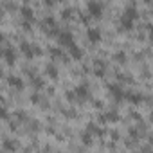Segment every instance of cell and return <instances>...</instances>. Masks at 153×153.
<instances>
[{
  "label": "cell",
  "mask_w": 153,
  "mask_h": 153,
  "mask_svg": "<svg viewBox=\"0 0 153 153\" xmlns=\"http://www.w3.org/2000/svg\"><path fill=\"white\" fill-rule=\"evenodd\" d=\"M58 43L63 45V47H72V45H74V36H72L70 33L63 31V33L58 34Z\"/></svg>",
  "instance_id": "1"
},
{
  "label": "cell",
  "mask_w": 153,
  "mask_h": 153,
  "mask_svg": "<svg viewBox=\"0 0 153 153\" xmlns=\"http://www.w3.org/2000/svg\"><path fill=\"white\" fill-rule=\"evenodd\" d=\"M20 51H22L27 58H33L34 54H40V49L34 47V45H31V43H27V42H22V43H20Z\"/></svg>",
  "instance_id": "2"
},
{
  "label": "cell",
  "mask_w": 153,
  "mask_h": 153,
  "mask_svg": "<svg viewBox=\"0 0 153 153\" xmlns=\"http://www.w3.org/2000/svg\"><path fill=\"white\" fill-rule=\"evenodd\" d=\"M87 9H88V15H90L92 18H99V16L103 15V6H101L99 2H90V4L87 6Z\"/></svg>",
  "instance_id": "3"
},
{
  "label": "cell",
  "mask_w": 153,
  "mask_h": 153,
  "mask_svg": "<svg viewBox=\"0 0 153 153\" xmlns=\"http://www.w3.org/2000/svg\"><path fill=\"white\" fill-rule=\"evenodd\" d=\"M87 38H88L92 43H97V42H101V31L96 29V27H90V29L87 31Z\"/></svg>",
  "instance_id": "4"
},
{
  "label": "cell",
  "mask_w": 153,
  "mask_h": 153,
  "mask_svg": "<svg viewBox=\"0 0 153 153\" xmlns=\"http://www.w3.org/2000/svg\"><path fill=\"white\" fill-rule=\"evenodd\" d=\"M124 96H126V99H128L130 103H133V105H140V103L144 101V96L139 94V92H126Z\"/></svg>",
  "instance_id": "5"
},
{
  "label": "cell",
  "mask_w": 153,
  "mask_h": 153,
  "mask_svg": "<svg viewBox=\"0 0 153 153\" xmlns=\"http://www.w3.org/2000/svg\"><path fill=\"white\" fill-rule=\"evenodd\" d=\"M117 119H119L117 112H105L103 115H99V121L101 123H115Z\"/></svg>",
  "instance_id": "6"
},
{
  "label": "cell",
  "mask_w": 153,
  "mask_h": 153,
  "mask_svg": "<svg viewBox=\"0 0 153 153\" xmlns=\"http://www.w3.org/2000/svg\"><path fill=\"white\" fill-rule=\"evenodd\" d=\"M108 90H110V94L114 96V99H117V101H121L123 96H124V92L121 90L119 85H108Z\"/></svg>",
  "instance_id": "7"
},
{
  "label": "cell",
  "mask_w": 153,
  "mask_h": 153,
  "mask_svg": "<svg viewBox=\"0 0 153 153\" xmlns=\"http://www.w3.org/2000/svg\"><path fill=\"white\" fill-rule=\"evenodd\" d=\"M76 96L78 97H81V99H85V97H88L90 96V92H88V87H87V83H81L79 87H76Z\"/></svg>",
  "instance_id": "8"
},
{
  "label": "cell",
  "mask_w": 153,
  "mask_h": 153,
  "mask_svg": "<svg viewBox=\"0 0 153 153\" xmlns=\"http://www.w3.org/2000/svg\"><path fill=\"white\" fill-rule=\"evenodd\" d=\"M123 16H124V18H128V20H133V22H135V20H137V16H139V11H137L135 7H126V9H124V13H123Z\"/></svg>",
  "instance_id": "9"
},
{
  "label": "cell",
  "mask_w": 153,
  "mask_h": 153,
  "mask_svg": "<svg viewBox=\"0 0 153 153\" xmlns=\"http://www.w3.org/2000/svg\"><path fill=\"white\" fill-rule=\"evenodd\" d=\"M68 54H70L74 59H81V58H83V52H81V49H79V47H76V45L68 47Z\"/></svg>",
  "instance_id": "10"
},
{
  "label": "cell",
  "mask_w": 153,
  "mask_h": 153,
  "mask_svg": "<svg viewBox=\"0 0 153 153\" xmlns=\"http://www.w3.org/2000/svg\"><path fill=\"white\" fill-rule=\"evenodd\" d=\"M20 13H22V16H24V20H33V9L31 7H22L20 9Z\"/></svg>",
  "instance_id": "11"
},
{
  "label": "cell",
  "mask_w": 153,
  "mask_h": 153,
  "mask_svg": "<svg viewBox=\"0 0 153 153\" xmlns=\"http://www.w3.org/2000/svg\"><path fill=\"white\" fill-rule=\"evenodd\" d=\"M45 72H47V76H49V78H52V79H56V78H58V68H56L54 65H49Z\"/></svg>",
  "instance_id": "12"
},
{
  "label": "cell",
  "mask_w": 153,
  "mask_h": 153,
  "mask_svg": "<svg viewBox=\"0 0 153 153\" xmlns=\"http://www.w3.org/2000/svg\"><path fill=\"white\" fill-rule=\"evenodd\" d=\"M4 58H6V61H7L9 65H13V63H15V54H13V51L6 49V51H4Z\"/></svg>",
  "instance_id": "13"
},
{
  "label": "cell",
  "mask_w": 153,
  "mask_h": 153,
  "mask_svg": "<svg viewBox=\"0 0 153 153\" xmlns=\"http://www.w3.org/2000/svg\"><path fill=\"white\" fill-rule=\"evenodd\" d=\"M9 83H11V87H15V88H18V90H20V88H24V81H22L20 78H11V79H9Z\"/></svg>",
  "instance_id": "14"
},
{
  "label": "cell",
  "mask_w": 153,
  "mask_h": 153,
  "mask_svg": "<svg viewBox=\"0 0 153 153\" xmlns=\"http://www.w3.org/2000/svg\"><path fill=\"white\" fill-rule=\"evenodd\" d=\"M88 130H90L92 133H96V135H99V137H101V135L105 133V130H103V128H99V126H96L94 123H90V124H88Z\"/></svg>",
  "instance_id": "15"
},
{
  "label": "cell",
  "mask_w": 153,
  "mask_h": 153,
  "mask_svg": "<svg viewBox=\"0 0 153 153\" xmlns=\"http://www.w3.org/2000/svg\"><path fill=\"white\" fill-rule=\"evenodd\" d=\"M70 16H72V9H70V7H67V9H63V11H61V18L68 20Z\"/></svg>",
  "instance_id": "16"
},
{
  "label": "cell",
  "mask_w": 153,
  "mask_h": 153,
  "mask_svg": "<svg viewBox=\"0 0 153 153\" xmlns=\"http://www.w3.org/2000/svg\"><path fill=\"white\" fill-rule=\"evenodd\" d=\"M51 56H52V58H61L63 54H61L59 49H51Z\"/></svg>",
  "instance_id": "17"
},
{
  "label": "cell",
  "mask_w": 153,
  "mask_h": 153,
  "mask_svg": "<svg viewBox=\"0 0 153 153\" xmlns=\"http://www.w3.org/2000/svg\"><path fill=\"white\" fill-rule=\"evenodd\" d=\"M115 59H117V61H126V54H124V52H117V54H115Z\"/></svg>",
  "instance_id": "18"
},
{
  "label": "cell",
  "mask_w": 153,
  "mask_h": 153,
  "mask_svg": "<svg viewBox=\"0 0 153 153\" xmlns=\"http://www.w3.org/2000/svg\"><path fill=\"white\" fill-rule=\"evenodd\" d=\"M83 140H85L87 144H90V133H85V135H83Z\"/></svg>",
  "instance_id": "19"
},
{
  "label": "cell",
  "mask_w": 153,
  "mask_h": 153,
  "mask_svg": "<svg viewBox=\"0 0 153 153\" xmlns=\"http://www.w3.org/2000/svg\"><path fill=\"white\" fill-rule=\"evenodd\" d=\"M34 87H42V81H40V79H38V78H36V79H34Z\"/></svg>",
  "instance_id": "20"
}]
</instances>
